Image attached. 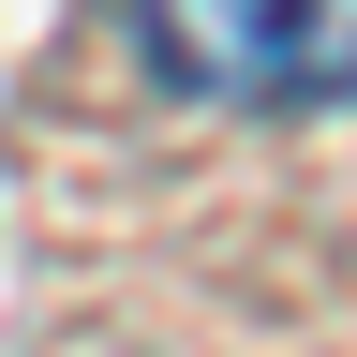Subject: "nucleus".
Returning a JSON list of instances; mask_svg holds the SVG:
<instances>
[{"instance_id": "obj_1", "label": "nucleus", "mask_w": 357, "mask_h": 357, "mask_svg": "<svg viewBox=\"0 0 357 357\" xmlns=\"http://www.w3.org/2000/svg\"><path fill=\"white\" fill-rule=\"evenodd\" d=\"M134 30L194 105H312V0H134Z\"/></svg>"}]
</instances>
